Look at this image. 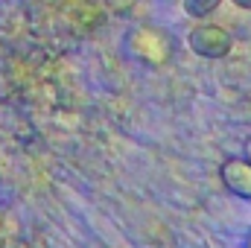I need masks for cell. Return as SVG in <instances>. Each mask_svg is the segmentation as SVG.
Masks as SVG:
<instances>
[{"instance_id":"52a82bcc","label":"cell","mask_w":251,"mask_h":248,"mask_svg":"<svg viewBox=\"0 0 251 248\" xmlns=\"http://www.w3.org/2000/svg\"><path fill=\"white\" fill-rule=\"evenodd\" d=\"M246 248H251V234H249V240H246Z\"/></svg>"},{"instance_id":"6da1fadb","label":"cell","mask_w":251,"mask_h":248,"mask_svg":"<svg viewBox=\"0 0 251 248\" xmlns=\"http://www.w3.org/2000/svg\"><path fill=\"white\" fill-rule=\"evenodd\" d=\"M128 50L146 64H167L173 62L176 56V38L167 26H158V24H143L131 32L128 38Z\"/></svg>"},{"instance_id":"277c9868","label":"cell","mask_w":251,"mask_h":248,"mask_svg":"<svg viewBox=\"0 0 251 248\" xmlns=\"http://www.w3.org/2000/svg\"><path fill=\"white\" fill-rule=\"evenodd\" d=\"M219 3L222 0H184V12L190 18H207L210 12L219 9Z\"/></svg>"},{"instance_id":"5b68a950","label":"cell","mask_w":251,"mask_h":248,"mask_svg":"<svg viewBox=\"0 0 251 248\" xmlns=\"http://www.w3.org/2000/svg\"><path fill=\"white\" fill-rule=\"evenodd\" d=\"M237 6H243V9H251V0H234Z\"/></svg>"},{"instance_id":"8992f818","label":"cell","mask_w":251,"mask_h":248,"mask_svg":"<svg viewBox=\"0 0 251 248\" xmlns=\"http://www.w3.org/2000/svg\"><path fill=\"white\" fill-rule=\"evenodd\" d=\"M246 155H249V161H251V140L246 143Z\"/></svg>"},{"instance_id":"7a4b0ae2","label":"cell","mask_w":251,"mask_h":248,"mask_svg":"<svg viewBox=\"0 0 251 248\" xmlns=\"http://www.w3.org/2000/svg\"><path fill=\"white\" fill-rule=\"evenodd\" d=\"M187 47L201 59H225L234 50V38L219 24H196L187 35Z\"/></svg>"},{"instance_id":"3957f363","label":"cell","mask_w":251,"mask_h":248,"mask_svg":"<svg viewBox=\"0 0 251 248\" xmlns=\"http://www.w3.org/2000/svg\"><path fill=\"white\" fill-rule=\"evenodd\" d=\"M219 178L225 190L243 201H251V161L249 158H228L219 167Z\"/></svg>"}]
</instances>
